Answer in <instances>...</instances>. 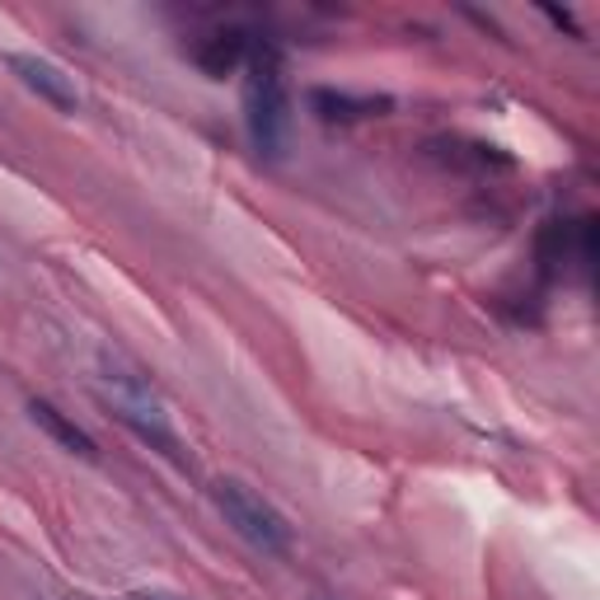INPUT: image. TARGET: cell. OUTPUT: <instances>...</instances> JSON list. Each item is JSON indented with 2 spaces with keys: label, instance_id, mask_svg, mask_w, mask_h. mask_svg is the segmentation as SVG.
I'll use <instances>...</instances> for the list:
<instances>
[{
  "label": "cell",
  "instance_id": "cell-1",
  "mask_svg": "<svg viewBox=\"0 0 600 600\" xmlns=\"http://www.w3.org/2000/svg\"><path fill=\"white\" fill-rule=\"evenodd\" d=\"M99 394H104L108 413L131 431V437H141L150 450H160L164 460L188 464V455H183V446L170 427V413H164L155 385H150V376L137 361H127L123 353H108L104 347V353H99Z\"/></svg>",
  "mask_w": 600,
  "mask_h": 600
},
{
  "label": "cell",
  "instance_id": "cell-9",
  "mask_svg": "<svg viewBox=\"0 0 600 600\" xmlns=\"http://www.w3.org/2000/svg\"><path fill=\"white\" fill-rule=\"evenodd\" d=\"M314 600H328V596H314Z\"/></svg>",
  "mask_w": 600,
  "mask_h": 600
},
{
  "label": "cell",
  "instance_id": "cell-6",
  "mask_svg": "<svg viewBox=\"0 0 600 600\" xmlns=\"http://www.w3.org/2000/svg\"><path fill=\"white\" fill-rule=\"evenodd\" d=\"M310 104L324 123H361V118H371V113L380 118V113L390 108V99H353V94H338V90H314Z\"/></svg>",
  "mask_w": 600,
  "mask_h": 600
},
{
  "label": "cell",
  "instance_id": "cell-5",
  "mask_svg": "<svg viewBox=\"0 0 600 600\" xmlns=\"http://www.w3.org/2000/svg\"><path fill=\"white\" fill-rule=\"evenodd\" d=\"M28 418L38 423V427H43L47 437H53L61 450H71V455H80L85 464H99V446H94V437H90L85 427H76L61 408L47 404V399H33V404H28Z\"/></svg>",
  "mask_w": 600,
  "mask_h": 600
},
{
  "label": "cell",
  "instance_id": "cell-4",
  "mask_svg": "<svg viewBox=\"0 0 600 600\" xmlns=\"http://www.w3.org/2000/svg\"><path fill=\"white\" fill-rule=\"evenodd\" d=\"M5 61H10V71L20 76L38 99H47L53 108H61V113H76L80 108V94H76L71 76H66L61 66H53L47 57H33V53H10Z\"/></svg>",
  "mask_w": 600,
  "mask_h": 600
},
{
  "label": "cell",
  "instance_id": "cell-7",
  "mask_svg": "<svg viewBox=\"0 0 600 600\" xmlns=\"http://www.w3.org/2000/svg\"><path fill=\"white\" fill-rule=\"evenodd\" d=\"M240 61H249V43H244V33H240V28L216 33V38H207L203 47H197V66H203V71H207L211 80L230 76Z\"/></svg>",
  "mask_w": 600,
  "mask_h": 600
},
{
  "label": "cell",
  "instance_id": "cell-8",
  "mask_svg": "<svg viewBox=\"0 0 600 600\" xmlns=\"http://www.w3.org/2000/svg\"><path fill=\"white\" fill-rule=\"evenodd\" d=\"M137 600H164V596H137Z\"/></svg>",
  "mask_w": 600,
  "mask_h": 600
},
{
  "label": "cell",
  "instance_id": "cell-2",
  "mask_svg": "<svg viewBox=\"0 0 600 600\" xmlns=\"http://www.w3.org/2000/svg\"><path fill=\"white\" fill-rule=\"evenodd\" d=\"M244 127L258 155L277 160L291 137V90H287V66H281L273 43L249 47L244 61Z\"/></svg>",
  "mask_w": 600,
  "mask_h": 600
},
{
  "label": "cell",
  "instance_id": "cell-3",
  "mask_svg": "<svg viewBox=\"0 0 600 600\" xmlns=\"http://www.w3.org/2000/svg\"><path fill=\"white\" fill-rule=\"evenodd\" d=\"M211 503H216V511L226 516V526L235 530L240 540H249L254 549H263V554H273V558H287L291 554V526H287V516H281L273 503H263L249 483L216 478L211 483Z\"/></svg>",
  "mask_w": 600,
  "mask_h": 600
}]
</instances>
